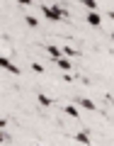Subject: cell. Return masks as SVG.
Here are the masks:
<instances>
[{"mask_svg":"<svg viewBox=\"0 0 114 146\" xmlns=\"http://www.w3.org/2000/svg\"><path fill=\"white\" fill-rule=\"evenodd\" d=\"M39 10L44 12V17H46V20H53V22H58V20H63V17L68 15L66 10H61V7H49V5H44V7H39Z\"/></svg>","mask_w":114,"mask_h":146,"instance_id":"6da1fadb","label":"cell"},{"mask_svg":"<svg viewBox=\"0 0 114 146\" xmlns=\"http://www.w3.org/2000/svg\"><path fill=\"white\" fill-rule=\"evenodd\" d=\"M0 66L5 68V71H7V73H12V76H20V68H17V66H15V63H12V61H10V58H7V56H3V58H0Z\"/></svg>","mask_w":114,"mask_h":146,"instance_id":"7a4b0ae2","label":"cell"},{"mask_svg":"<svg viewBox=\"0 0 114 146\" xmlns=\"http://www.w3.org/2000/svg\"><path fill=\"white\" fill-rule=\"evenodd\" d=\"M85 20H88V25H92V27H100V25H102V20H100L97 10H90V12H88V17H85Z\"/></svg>","mask_w":114,"mask_h":146,"instance_id":"3957f363","label":"cell"},{"mask_svg":"<svg viewBox=\"0 0 114 146\" xmlns=\"http://www.w3.org/2000/svg\"><path fill=\"white\" fill-rule=\"evenodd\" d=\"M56 66L61 68L63 73H71V71H73V66H71V61H68V58H63V56H61V58H56Z\"/></svg>","mask_w":114,"mask_h":146,"instance_id":"277c9868","label":"cell"},{"mask_svg":"<svg viewBox=\"0 0 114 146\" xmlns=\"http://www.w3.org/2000/svg\"><path fill=\"white\" fill-rule=\"evenodd\" d=\"M46 54L53 58V61H56V58H61V56H63V49H58V46H46Z\"/></svg>","mask_w":114,"mask_h":146,"instance_id":"5b68a950","label":"cell"},{"mask_svg":"<svg viewBox=\"0 0 114 146\" xmlns=\"http://www.w3.org/2000/svg\"><path fill=\"white\" fill-rule=\"evenodd\" d=\"M78 105H80V107H85V110H92V112H95V102H92V100H88V98H80Z\"/></svg>","mask_w":114,"mask_h":146,"instance_id":"8992f818","label":"cell"},{"mask_svg":"<svg viewBox=\"0 0 114 146\" xmlns=\"http://www.w3.org/2000/svg\"><path fill=\"white\" fill-rule=\"evenodd\" d=\"M63 110H66L68 117H75V119L80 117V112H78V107H75V105H68V107H63Z\"/></svg>","mask_w":114,"mask_h":146,"instance_id":"52a82bcc","label":"cell"},{"mask_svg":"<svg viewBox=\"0 0 114 146\" xmlns=\"http://www.w3.org/2000/svg\"><path fill=\"white\" fill-rule=\"evenodd\" d=\"M36 100H39V102H42L44 107H51V105H53V100H51V98H46L44 93H39V95H36Z\"/></svg>","mask_w":114,"mask_h":146,"instance_id":"ba28073f","label":"cell"},{"mask_svg":"<svg viewBox=\"0 0 114 146\" xmlns=\"http://www.w3.org/2000/svg\"><path fill=\"white\" fill-rule=\"evenodd\" d=\"M75 141H83V144H90V134H88V131H78V134H75Z\"/></svg>","mask_w":114,"mask_h":146,"instance_id":"9c48e42d","label":"cell"},{"mask_svg":"<svg viewBox=\"0 0 114 146\" xmlns=\"http://www.w3.org/2000/svg\"><path fill=\"white\" fill-rule=\"evenodd\" d=\"M24 22H27V27H39V20H36L34 15H27V17H24Z\"/></svg>","mask_w":114,"mask_h":146,"instance_id":"30bf717a","label":"cell"},{"mask_svg":"<svg viewBox=\"0 0 114 146\" xmlns=\"http://www.w3.org/2000/svg\"><path fill=\"white\" fill-rule=\"evenodd\" d=\"M80 3H83L88 10H97V0H80Z\"/></svg>","mask_w":114,"mask_h":146,"instance_id":"8fae6325","label":"cell"},{"mask_svg":"<svg viewBox=\"0 0 114 146\" xmlns=\"http://www.w3.org/2000/svg\"><path fill=\"white\" fill-rule=\"evenodd\" d=\"M63 54H66V56H78V51L71 49V46H63Z\"/></svg>","mask_w":114,"mask_h":146,"instance_id":"7c38bea8","label":"cell"},{"mask_svg":"<svg viewBox=\"0 0 114 146\" xmlns=\"http://www.w3.org/2000/svg\"><path fill=\"white\" fill-rule=\"evenodd\" d=\"M32 71H34V73H44V66H42V63H32Z\"/></svg>","mask_w":114,"mask_h":146,"instance_id":"4fadbf2b","label":"cell"},{"mask_svg":"<svg viewBox=\"0 0 114 146\" xmlns=\"http://www.w3.org/2000/svg\"><path fill=\"white\" fill-rule=\"evenodd\" d=\"M17 3H20V5H24V7H29V5H32V0H17Z\"/></svg>","mask_w":114,"mask_h":146,"instance_id":"5bb4252c","label":"cell"},{"mask_svg":"<svg viewBox=\"0 0 114 146\" xmlns=\"http://www.w3.org/2000/svg\"><path fill=\"white\" fill-rule=\"evenodd\" d=\"M107 15H109V20H114V10H109V12H107Z\"/></svg>","mask_w":114,"mask_h":146,"instance_id":"9a60e30c","label":"cell"},{"mask_svg":"<svg viewBox=\"0 0 114 146\" xmlns=\"http://www.w3.org/2000/svg\"><path fill=\"white\" fill-rule=\"evenodd\" d=\"M112 42H114V32H112Z\"/></svg>","mask_w":114,"mask_h":146,"instance_id":"2e32d148","label":"cell"}]
</instances>
